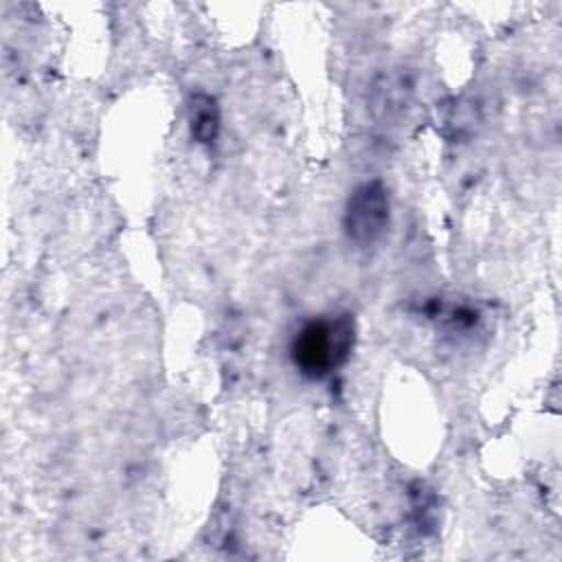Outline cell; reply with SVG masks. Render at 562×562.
<instances>
[{"instance_id": "1", "label": "cell", "mask_w": 562, "mask_h": 562, "mask_svg": "<svg viewBox=\"0 0 562 562\" xmlns=\"http://www.w3.org/2000/svg\"><path fill=\"white\" fill-rule=\"evenodd\" d=\"M356 325L351 314L307 321L292 338L290 358L307 380H323L340 369L353 349Z\"/></svg>"}, {"instance_id": "2", "label": "cell", "mask_w": 562, "mask_h": 562, "mask_svg": "<svg viewBox=\"0 0 562 562\" xmlns=\"http://www.w3.org/2000/svg\"><path fill=\"white\" fill-rule=\"evenodd\" d=\"M389 217H391L389 193L380 180H371L356 187L353 193L349 195L342 226L349 241L364 248L375 244L384 235L389 226Z\"/></svg>"}, {"instance_id": "3", "label": "cell", "mask_w": 562, "mask_h": 562, "mask_svg": "<svg viewBox=\"0 0 562 562\" xmlns=\"http://www.w3.org/2000/svg\"><path fill=\"white\" fill-rule=\"evenodd\" d=\"M189 121H191V136L198 143L202 145L213 143L220 132V108L215 99L209 94H195L191 99Z\"/></svg>"}]
</instances>
